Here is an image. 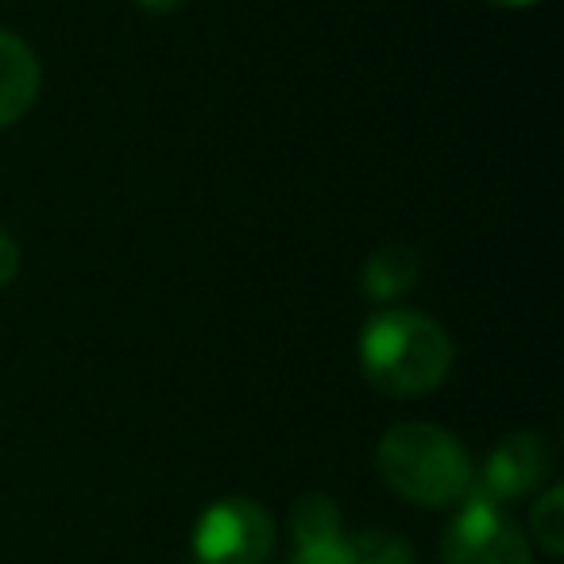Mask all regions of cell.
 I'll return each mask as SVG.
<instances>
[{"mask_svg":"<svg viewBox=\"0 0 564 564\" xmlns=\"http://www.w3.org/2000/svg\"><path fill=\"white\" fill-rule=\"evenodd\" d=\"M564 491L561 487H549L538 502H533V514H530V525H533V541H538L545 553H561L564 549Z\"/></svg>","mask_w":564,"mask_h":564,"instance_id":"obj_10","label":"cell"},{"mask_svg":"<svg viewBox=\"0 0 564 564\" xmlns=\"http://www.w3.org/2000/svg\"><path fill=\"white\" fill-rule=\"evenodd\" d=\"M417 274H422V259L410 243H379L376 251L364 263V294L379 306H391L402 294H410L417 286Z\"/></svg>","mask_w":564,"mask_h":564,"instance_id":"obj_7","label":"cell"},{"mask_svg":"<svg viewBox=\"0 0 564 564\" xmlns=\"http://www.w3.org/2000/svg\"><path fill=\"white\" fill-rule=\"evenodd\" d=\"M291 530L299 538V545H317V541L340 538V514L337 502L325 499V495H306V499L294 502Z\"/></svg>","mask_w":564,"mask_h":564,"instance_id":"obj_8","label":"cell"},{"mask_svg":"<svg viewBox=\"0 0 564 564\" xmlns=\"http://www.w3.org/2000/svg\"><path fill=\"white\" fill-rule=\"evenodd\" d=\"M135 4H143L148 12H174V9H182V0H135Z\"/></svg>","mask_w":564,"mask_h":564,"instance_id":"obj_13","label":"cell"},{"mask_svg":"<svg viewBox=\"0 0 564 564\" xmlns=\"http://www.w3.org/2000/svg\"><path fill=\"white\" fill-rule=\"evenodd\" d=\"M274 549V522L251 499H220L197 518V564H263Z\"/></svg>","mask_w":564,"mask_h":564,"instance_id":"obj_3","label":"cell"},{"mask_svg":"<svg viewBox=\"0 0 564 564\" xmlns=\"http://www.w3.org/2000/svg\"><path fill=\"white\" fill-rule=\"evenodd\" d=\"M20 271V248L9 232H0V286H9Z\"/></svg>","mask_w":564,"mask_h":564,"instance_id":"obj_12","label":"cell"},{"mask_svg":"<svg viewBox=\"0 0 564 564\" xmlns=\"http://www.w3.org/2000/svg\"><path fill=\"white\" fill-rule=\"evenodd\" d=\"M376 460L391 491L417 507H448L468 499L476 476L460 441L425 422H402L387 430Z\"/></svg>","mask_w":564,"mask_h":564,"instance_id":"obj_2","label":"cell"},{"mask_svg":"<svg viewBox=\"0 0 564 564\" xmlns=\"http://www.w3.org/2000/svg\"><path fill=\"white\" fill-rule=\"evenodd\" d=\"M491 4H502V9H525V4H538V0H491Z\"/></svg>","mask_w":564,"mask_h":564,"instance_id":"obj_14","label":"cell"},{"mask_svg":"<svg viewBox=\"0 0 564 564\" xmlns=\"http://www.w3.org/2000/svg\"><path fill=\"white\" fill-rule=\"evenodd\" d=\"M549 468H553V453H549L545 437L538 433H510L507 441L491 448L484 460V471L471 476V491L476 499H522L533 487L545 484Z\"/></svg>","mask_w":564,"mask_h":564,"instance_id":"obj_5","label":"cell"},{"mask_svg":"<svg viewBox=\"0 0 564 564\" xmlns=\"http://www.w3.org/2000/svg\"><path fill=\"white\" fill-rule=\"evenodd\" d=\"M445 564H530V541L491 499L468 495L441 541Z\"/></svg>","mask_w":564,"mask_h":564,"instance_id":"obj_4","label":"cell"},{"mask_svg":"<svg viewBox=\"0 0 564 564\" xmlns=\"http://www.w3.org/2000/svg\"><path fill=\"white\" fill-rule=\"evenodd\" d=\"M348 564H414V549L394 533H356L348 538Z\"/></svg>","mask_w":564,"mask_h":564,"instance_id":"obj_9","label":"cell"},{"mask_svg":"<svg viewBox=\"0 0 564 564\" xmlns=\"http://www.w3.org/2000/svg\"><path fill=\"white\" fill-rule=\"evenodd\" d=\"M294 564H348V538H329L317 545H299Z\"/></svg>","mask_w":564,"mask_h":564,"instance_id":"obj_11","label":"cell"},{"mask_svg":"<svg viewBox=\"0 0 564 564\" xmlns=\"http://www.w3.org/2000/svg\"><path fill=\"white\" fill-rule=\"evenodd\" d=\"M40 58L24 40L0 32V128L17 124L40 97Z\"/></svg>","mask_w":564,"mask_h":564,"instance_id":"obj_6","label":"cell"},{"mask_svg":"<svg viewBox=\"0 0 564 564\" xmlns=\"http://www.w3.org/2000/svg\"><path fill=\"white\" fill-rule=\"evenodd\" d=\"M360 364L371 387L391 399H417L445 383L453 368L448 333L417 310H379L360 337Z\"/></svg>","mask_w":564,"mask_h":564,"instance_id":"obj_1","label":"cell"}]
</instances>
